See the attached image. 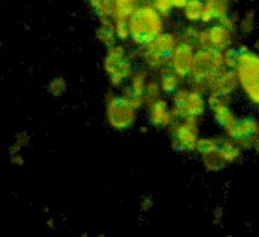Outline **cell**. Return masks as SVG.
<instances>
[{
	"mask_svg": "<svg viewBox=\"0 0 259 237\" xmlns=\"http://www.w3.org/2000/svg\"><path fill=\"white\" fill-rule=\"evenodd\" d=\"M224 53L218 50H203L200 48L195 51L194 58V69L188 76L192 90L204 93L210 91L211 84L225 70Z\"/></svg>",
	"mask_w": 259,
	"mask_h": 237,
	"instance_id": "1",
	"label": "cell"
},
{
	"mask_svg": "<svg viewBox=\"0 0 259 237\" xmlns=\"http://www.w3.org/2000/svg\"><path fill=\"white\" fill-rule=\"evenodd\" d=\"M162 18L154 5H139L128 18L130 39L137 47H146L162 33Z\"/></svg>",
	"mask_w": 259,
	"mask_h": 237,
	"instance_id": "2",
	"label": "cell"
},
{
	"mask_svg": "<svg viewBox=\"0 0 259 237\" xmlns=\"http://www.w3.org/2000/svg\"><path fill=\"white\" fill-rule=\"evenodd\" d=\"M238 85L253 105L259 106V55L246 47L238 50V60L234 67Z\"/></svg>",
	"mask_w": 259,
	"mask_h": 237,
	"instance_id": "3",
	"label": "cell"
},
{
	"mask_svg": "<svg viewBox=\"0 0 259 237\" xmlns=\"http://www.w3.org/2000/svg\"><path fill=\"white\" fill-rule=\"evenodd\" d=\"M137 109L124 96H115L112 93L106 97V120L115 130H128L136 123Z\"/></svg>",
	"mask_w": 259,
	"mask_h": 237,
	"instance_id": "4",
	"label": "cell"
},
{
	"mask_svg": "<svg viewBox=\"0 0 259 237\" xmlns=\"http://www.w3.org/2000/svg\"><path fill=\"white\" fill-rule=\"evenodd\" d=\"M173 116L175 120H186V118H200L206 112V99L203 93L195 90H178L173 94Z\"/></svg>",
	"mask_w": 259,
	"mask_h": 237,
	"instance_id": "5",
	"label": "cell"
},
{
	"mask_svg": "<svg viewBox=\"0 0 259 237\" xmlns=\"http://www.w3.org/2000/svg\"><path fill=\"white\" fill-rule=\"evenodd\" d=\"M170 136L173 149L178 152H191L197 149L198 137V120L186 118L175 120L170 126Z\"/></svg>",
	"mask_w": 259,
	"mask_h": 237,
	"instance_id": "6",
	"label": "cell"
},
{
	"mask_svg": "<svg viewBox=\"0 0 259 237\" xmlns=\"http://www.w3.org/2000/svg\"><path fill=\"white\" fill-rule=\"evenodd\" d=\"M197 45L203 50L227 51L233 45V31L222 24H214L200 31Z\"/></svg>",
	"mask_w": 259,
	"mask_h": 237,
	"instance_id": "7",
	"label": "cell"
},
{
	"mask_svg": "<svg viewBox=\"0 0 259 237\" xmlns=\"http://www.w3.org/2000/svg\"><path fill=\"white\" fill-rule=\"evenodd\" d=\"M194 58H195V45L181 41V44L168 57V67L181 79L188 78L194 69Z\"/></svg>",
	"mask_w": 259,
	"mask_h": 237,
	"instance_id": "8",
	"label": "cell"
},
{
	"mask_svg": "<svg viewBox=\"0 0 259 237\" xmlns=\"http://www.w3.org/2000/svg\"><path fill=\"white\" fill-rule=\"evenodd\" d=\"M148 115H149L151 124L155 127H170L171 123L175 121L168 102L161 97L148 105Z\"/></svg>",
	"mask_w": 259,
	"mask_h": 237,
	"instance_id": "9",
	"label": "cell"
},
{
	"mask_svg": "<svg viewBox=\"0 0 259 237\" xmlns=\"http://www.w3.org/2000/svg\"><path fill=\"white\" fill-rule=\"evenodd\" d=\"M238 85V79L233 69H225L210 87V93L218 96H231Z\"/></svg>",
	"mask_w": 259,
	"mask_h": 237,
	"instance_id": "10",
	"label": "cell"
},
{
	"mask_svg": "<svg viewBox=\"0 0 259 237\" xmlns=\"http://www.w3.org/2000/svg\"><path fill=\"white\" fill-rule=\"evenodd\" d=\"M179 44H181V41H179V37L176 34H173V33H161L159 36H156L151 44H148L145 48L151 50L154 53L161 54L164 57H170Z\"/></svg>",
	"mask_w": 259,
	"mask_h": 237,
	"instance_id": "11",
	"label": "cell"
},
{
	"mask_svg": "<svg viewBox=\"0 0 259 237\" xmlns=\"http://www.w3.org/2000/svg\"><path fill=\"white\" fill-rule=\"evenodd\" d=\"M230 15V6L227 0H204V12L201 23L210 24L214 20H221Z\"/></svg>",
	"mask_w": 259,
	"mask_h": 237,
	"instance_id": "12",
	"label": "cell"
},
{
	"mask_svg": "<svg viewBox=\"0 0 259 237\" xmlns=\"http://www.w3.org/2000/svg\"><path fill=\"white\" fill-rule=\"evenodd\" d=\"M97 37L104 47L110 48L116 45V30L112 18H100V26L97 28Z\"/></svg>",
	"mask_w": 259,
	"mask_h": 237,
	"instance_id": "13",
	"label": "cell"
},
{
	"mask_svg": "<svg viewBox=\"0 0 259 237\" xmlns=\"http://www.w3.org/2000/svg\"><path fill=\"white\" fill-rule=\"evenodd\" d=\"M219 140H221V137H219ZM200 155H201V160H203L204 167H206L207 170H210V172H218V170H222V169H225V167L228 166V163L224 160L221 151H219V145H218L214 149L207 151V152H204V154H200Z\"/></svg>",
	"mask_w": 259,
	"mask_h": 237,
	"instance_id": "14",
	"label": "cell"
},
{
	"mask_svg": "<svg viewBox=\"0 0 259 237\" xmlns=\"http://www.w3.org/2000/svg\"><path fill=\"white\" fill-rule=\"evenodd\" d=\"M159 85H161V90L167 94H175L178 90H179V76L168 67H162L159 70Z\"/></svg>",
	"mask_w": 259,
	"mask_h": 237,
	"instance_id": "15",
	"label": "cell"
},
{
	"mask_svg": "<svg viewBox=\"0 0 259 237\" xmlns=\"http://www.w3.org/2000/svg\"><path fill=\"white\" fill-rule=\"evenodd\" d=\"M146 87H148V70L142 69V70H137L136 73H133V76L130 78L128 88L134 96L145 99Z\"/></svg>",
	"mask_w": 259,
	"mask_h": 237,
	"instance_id": "16",
	"label": "cell"
},
{
	"mask_svg": "<svg viewBox=\"0 0 259 237\" xmlns=\"http://www.w3.org/2000/svg\"><path fill=\"white\" fill-rule=\"evenodd\" d=\"M140 55H142V60L143 63L149 67V69H154V70H161L162 67L168 66V57H164L161 54L154 53L151 50H142L140 51Z\"/></svg>",
	"mask_w": 259,
	"mask_h": 237,
	"instance_id": "17",
	"label": "cell"
},
{
	"mask_svg": "<svg viewBox=\"0 0 259 237\" xmlns=\"http://www.w3.org/2000/svg\"><path fill=\"white\" fill-rule=\"evenodd\" d=\"M203 12H204V0H188L186 6L183 8L185 18L191 23L201 21Z\"/></svg>",
	"mask_w": 259,
	"mask_h": 237,
	"instance_id": "18",
	"label": "cell"
},
{
	"mask_svg": "<svg viewBox=\"0 0 259 237\" xmlns=\"http://www.w3.org/2000/svg\"><path fill=\"white\" fill-rule=\"evenodd\" d=\"M161 85L159 82L156 81H149L148 82V87H146V91H145V103L146 106L152 102H155L156 99H159V94H161Z\"/></svg>",
	"mask_w": 259,
	"mask_h": 237,
	"instance_id": "19",
	"label": "cell"
},
{
	"mask_svg": "<svg viewBox=\"0 0 259 237\" xmlns=\"http://www.w3.org/2000/svg\"><path fill=\"white\" fill-rule=\"evenodd\" d=\"M66 91V79L57 76L50 82V93L54 97H60Z\"/></svg>",
	"mask_w": 259,
	"mask_h": 237,
	"instance_id": "20",
	"label": "cell"
},
{
	"mask_svg": "<svg viewBox=\"0 0 259 237\" xmlns=\"http://www.w3.org/2000/svg\"><path fill=\"white\" fill-rule=\"evenodd\" d=\"M115 11V0H102V6L97 12L99 18H112Z\"/></svg>",
	"mask_w": 259,
	"mask_h": 237,
	"instance_id": "21",
	"label": "cell"
},
{
	"mask_svg": "<svg viewBox=\"0 0 259 237\" xmlns=\"http://www.w3.org/2000/svg\"><path fill=\"white\" fill-rule=\"evenodd\" d=\"M27 143H28V136H27L24 132L18 133V134H17V137H15V143H14V145L11 146V149H9L11 155L18 154V152L21 151V148H23V146H26Z\"/></svg>",
	"mask_w": 259,
	"mask_h": 237,
	"instance_id": "22",
	"label": "cell"
},
{
	"mask_svg": "<svg viewBox=\"0 0 259 237\" xmlns=\"http://www.w3.org/2000/svg\"><path fill=\"white\" fill-rule=\"evenodd\" d=\"M238 60V50L235 48H228L227 51H224V61H225V67L227 69H233L237 64Z\"/></svg>",
	"mask_w": 259,
	"mask_h": 237,
	"instance_id": "23",
	"label": "cell"
},
{
	"mask_svg": "<svg viewBox=\"0 0 259 237\" xmlns=\"http://www.w3.org/2000/svg\"><path fill=\"white\" fill-rule=\"evenodd\" d=\"M154 8L161 15L167 17L170 11L175 8V5H173V0H154Z\"/></svg>",
	"mask_w": 259,
	"mask_h": 237,
	"instance_id": "24",
	"label": "cell"
},
{
	"mask_svg": "<svg viewBox=\"0 0 259 237\" xmlns=\"http://www.w3.org/2000/svg\"><path fill=\"white\" fill-rule=\"evenodd\" d=\"M255 18H256V15H255L253 11H249V12L246 14V17L243 18V21H241V24H240L243 33H250V31L253 30V27H255Z\"/></svg>",
	"mask_w": 259,
	"mask_h": 237,
	"instance_id": "25",
	"label": "cell"
},
{
	"mask_svg": "<svg viewBox=\"0 0 259 237\" xmlns=\"http://www.w3.org/2000/svg\"><path fill=\"white\" fill-rule=\"evenodd\" d=\"M241 149H255L256 152H259V127L256 129V132L253 133L247 140H244L240 145Z\"/></svg>",
	"mask_w": 259,
	"mask_h": 237,
	"instance_id": "26",
	"label": "cell"
},
{
	"mask_svg": "<svg viewBox=\"0 0 259 237\" xmlns=\"http://www.w3.org/2000/svg\"><path fill=\"white\" fill-rule=\"evenodd\" d=\"M219 24H222L224 27H227V28H228V30H231V31L235 30V21H234L233 17H230V15H227V17L221 18V20H219Z\"/></svg>",
	"mask_w": 259,
	"mask_h": 237,
	"instance_id": "27",
	"label": "cell"
},
{
	"mask_svg": "<svg viewBox=\"0 0 259 237\" xmlns=\"http://www.w3.org/2000/svg\"><path fill=\"white\" fill-rule=\"evenodd\" d=\"M88 2V5L96 11V12H99V9H100V6H102V0H87Z\"/></svg>",
	"mask_w": 259,
	"mask_h": 237,
	"instance_id": "28",
	"label": "cell"
},
{
	"mask_svg": "<svg viewBox=\"0 0 259 237\" xmlns=\"http://www.w3.org/2000/svg\"><path fill=\"white\" fill-rule=\"evenodd\" d=\"M11 161H12L14 164H18V166H23V164H24V160H23V157H21L20 154L11 155Z\"/></svg>",
	"mask_w": 259,
	"mask_h": 237,
	"instance_id": "29",
	"label": "cell"
},
{
	"mask_svg": "<svg viewBox=\"0 0 259 237\" xmlns=\"http://www.w3.org/2000/svg\"><path fill=\"white\" fill-rule=\"evenodd\" d=\"M186 3H188V0H173V5H175V8H185L186 6Z\"/></svg>",
	"mask_w": 259,
	"mask_h": 237,
	"instance_id": "30",
	"label": "cell"
},
{
	"mask_svg": "<svg viewBox=\"0 0 259 237\" xmlns=\"http://www.w3.org/2000/svg\"><path fill=\"white\" fill-rule=\"evenodd\" d=\"M151 206H152V200H151V199H148V200H145V202H143V205H142L140 208H142V211H146V209H148V208H151Z\"/></svg>",
	"mask_w": 259,
	"mask_h": 237,
	"instance_id": "31",
	"label": "cell"
},
{
	"mask_svg": "<svg viewBox=\"0 0 259 237\" xmlns=\"http://www.w3.org/2000/svg\"><path fill=\"white\" fill-rule=\"evenodd\" d=\"M140 2H145V5H149L148 2H151V0H139V5H140ZM154 2V0H152Z\"/></svg>",
	"mask_w": 259,
	"mask_h": 237,
	"instance_id": "32",
	"label": "cell"
}]
</instances>
